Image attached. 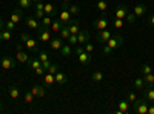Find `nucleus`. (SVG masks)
<instances>
[{
    "label": "nucleus",
    "instance_id": "nucleus-1",
    "mask_svg": "<svg viewBox=\"0 0 154 114\" xmlns=\"http://www.w3.org/2000/svg\"><path fill=\"white\" fill-rule=\"evenodd\" d=\"M148 105H149V102L145 97L137 99L136 102H133V111L136 114H148Z\"/></svg>",
    "mask_w": 154,
    "mask_h": 114
},
{
    "label": "nucleus",
    "instance_id": "nucleus-2",
    "mask_svg": "<svg viewBox=\"0 0 154 114\" xmlns=\"http://www.w3.org/2000/svg\"><path fill=\"white\" fill-rule=\"evenodd\" d=\"M53 39V32H51V28H45V26H38L37 28V40L38 42H49Z\"/></svg>",
    "mask_w": 154,
    "mask_h": 114
},
{
    "label": "nucleus",
    "instance_id": "nucleus-3",
    "mask_svg": "<svg viewBox=\"0 0 154 114\" xmlns=\"http://www.w3.org/2000/svg\"><path fill=\"white\" fill-rule=\"evenodd\" d=\"M111 49H117V48H120L122 45H123V37L120 35V34H112L109 39H108V42H105Z\"/></svg>",
    "mask_w": 154,
    "mask_h": 114
},
{
    "label": "nucleus",
    "instance_id": "nucleus-4",
    "mask_svg": "<svg viewBox=\"0 0 154 114\" xmlns=\"http://www.w3.org/2000/svg\"><path fill=\"white\" fill-rule=\"evenodd\" d=\"M57 19H59L63 25H68V23L72 20V16H71V12H69L66 8H62V6H60V12H59Z\"/></svg>",
    "mask_w": 154,
    "mask_h": 114
},
{
    "label": "nucleus",
    "instance_id": "nucleus-5",
    "mask_svg": "<svg viewBox=\"0 0 154 114\" xmlns=\"http://www.w3.org/2000/svg\"><path fill=\"white\" fill-rule=\"evenodd\" d=\"M108 25H109V22H108V19L103 17V16L94 19V22H93V26H94L96 29H99V31H100V29H106Z\"/></svg>",
    "mask_w": 154,
    "mask_h": 114
},
{
    "label": "nucleus",
    "instance_id": "nucleus-6",
    "mask_svg": "<svg viewBox=\"0 0 154 114\" xmlns=\"http://www.w3.org/2000/svg\"><path fill=\"white\" fill-rule=\"evenodd\" d=\"M0 66H3V69H11L16 66V60L9 56H3L2 60H0Z\"/></svg>",
    "mask_w": 154,
    "mask_h": 114
},
{
    "label": "nucleus",
    "instance_id": "nucleus-7",
    "mask_svg": "<svg viewBox=\"0 0 154 114\" xmlns=\"http://www.w3.org/2000/svg\"><path fill=\"white\" fill-rule=\"evenodd\" d=\"M77 60H79V63L80 65H89L91 63V60H93V56L89 54V53H86V51H83V53H80L79 56H77Z\"/></svg>",
    "mask_w": 154,
    "mask_h": 114
},
{
    "label": "nucleus",
    "instance_id": "nucleus-8",
    "mask_svg": "<svg viewBox=\"0 0 154 114\" xmlns=\"http://www.w3.org/2000/svg\"><path fill=\"white\" fill-rule=\"evenodd\" d=\"M112 35V32L109 31V29H100L99 32H97V40L100 42V43H105V42H108V39Z\"/></svg>",
    "mask_w": 154,
    "mask_h": 114
},
{
    "label": "nucleus",
    "instance_id": "nucleus-9",
    "mask_svg": "<svg viewBox=\"0 0 154 114\" xmlns=\"http://www.w3.org/2000/svg\"><path fill=\"white\" fill-rule=\"evenodd\" d=\"M62 8H66L69 12H71V16H79L80 14V6L79 5H74V3H60Z\"/></svg>",
    "mask_w": 154,
    "mask_h": 114
},
{
    "label": "nucleus",
    "instance_id": "nucleus-10",
    "mask_svg": "<svg viewBox=\"0 0 154 114\" xmlns=\"http://www.w3.org/2000/svg\"><path fill=\"white\" fill-rule=\"evenodd\" d=\"M128 14V6L126 5H119L114 11V17L116 19H125Z\"/></svg>",
    "mask_w": 154,
    "mask_h": 114
},
{
    "label": "nucleus",
    "instance_id": "nucleus-11",
    "mask_svg": "<svg viewBox=\"0 0 154 114\" xmlns=\"http://www.w3.org/2000/svg\"><path fill=\"white\" fill-rule=\"evenodd\" d=\"M31 93L34 94V97H35V99H42V97H45L46 90H45L43 86H40V85H34V86L31 88Z\"/></svg>",
    "mask_w": 154,
    "mask_h": 114
},
{
    "label": "nucleus",
    "instance_id": "nucleus-12",
    "mask_svg": "<svg viewBox=\"0 0 154 114\" xmlns=\"http://www.w3.org/2000/svg\"><path fill=\"white\" fill-rule=\"evenodd\" d=\"M77 42H79V45H85L89 42V31L86 29H80L79 34H77Z\"/></svg>",
    "mask_w": 154,
    "mask_h": 114
},
{
    "label": "nucleus",
    "instance_id": "nucleus-13",
    "mask_svg": "<svg viewBox=\"0 0 154 114\" xmlns=\"http://www.w3.org/2000/svg\"><path fill=\"white\" fill-rule=\"evenodd\" d=\"M63 43H65V42H63L62 37H54V39L49 40V46H51L53 51H60V48H62Z\"/></svg>",
    "mask_w": 154,
    "mask_h": 114
},
{
    "label": "nucleus",
    "instance_id": "nucleus-14",
    "mask_svg": "<svg viewBox=\"0 0 154 114\" xmlns=\"http://www.w3.org/2000/svg\"><path fill=\"white\" fill-rule=\"evenodd\" d=\"M23 20H25V25H26L29 29H37L38 26H40V22H38L34 16L32 17H25Z\"/></svg>",
    "mask_w": 154,
    "mask_h": 114
},
{
    "label": "nucleus",
    "instance_id": "nucleus-15",
    "mask_svg": "<svg viewBox=\"0 0 154 114\" xmlns=\"http://www.w3.org/2000/svg\"><path fill=\"white\" fill-rule=\"evenodd\" d=\"M45 14L49 16V17H57L59 12H57V9H56V5H53L51 2L45 3Z\"/></svg>",
    "mask_w": 154,
    "mask_h": 114
},
{
    "label": "nucleus",
    "instance_id": "nucleus-16",
    "mask_svg": "<svg viewBox=\"0 0 154 114\" xmlns=\"http://www.w3.org/2000/svg\"><path fill=\"white\" fill-rule=\"evenodd\" d=\"M22 19H23V12H22V8L19 6V8H16L14 11H12V14H11L9 20H11V22H14V23L17 25Z\"/></svg>",
    "mask_w": 154,
    "mask_h": 114
},
{
    "label": "nucleus",
    "instance_id": "nucleus-17",
    "mask_svg": "<svg viewBox=\"0 0 154 114\" xmlns=\"http://www.w3.org/2000/svg\"><path fill=\"white\" fill-rule=\"evenodd\" d=\"M54 77H56V83L59 85V86H63L66 82H68V77H66V74L65 72H62L60 69L54 74Z\"/></svg>",
    "mask_w": 154,
    "mask_h": 114
},
{
    "label": "nucleus",
    "instance_id": "nucleus-18",
    "mask_svg": "<svg viewBox=\"0 0 154 114\" xmlns=\"http://www.w3.org/2000/svg\"><path fill=\"white\" fill-rule=\"evenodd\" d=\"M146 11H148V6L146 5H143V3H140V5H136L134 6V14H136V17H142V16H145L146 14Z\"/></svg>",
    "mask_w": 154,
    "mask_h": 114
},
{
    "label": "nucleus",
    "instance_id": "nucleus-19",
    "mask_svg": "<svg viewBox=\"0 0 154 114\" xmlns=\"http://www.w3.org/2000/svg\"><path fill=\"white\" fill-rule=\"evenodd\" d=\"M142 94H143V97L148 100V102H154V88L145 86L143 90H142Z\"/></svg>",
    "mask_w": 154,
    "mask_h": 114
},
{
    "label": "nucleus",
    "instance_id": "nucleus-20",
    "mask_svg": "<svg viewBox=\"0 0 154 114\" xmlns=\"http://www.w3.org/2000/svg\"><path fill=\"white\" fill-rule=\"evenodd\" d=\"M8 94H9L11 99H14V100H19L20 99V90H19L16 85H11L8 88Z\"/></svg>",
    "mask_w": 154,
    "mask_h": 114
},
{
    "label": "nucleus",
    "instance_id": "nucleus-21",
    "mask_svg": "<svg viewBox=\"0 0 154 114\" xmlns=\"http://www.w3.org/2000/svg\"><path fill=\"white\" fill-rule=\"evenodd\" d=\"M117 105H119L117 114H125V112H128V109H130V102H128V100H125V99L119 100Z\"/></svg>",
    "mask_w": 154,
    "mask_h": 114
},
{
    "label": "nucleus",
    "instance_id": "nucleus-22",
    "mask_svg": "<svg viewBox=\"0 0 154 114\" xmlns=\"http://www.w3.org/2000/svg\"><path fill=\"white\" fill-rule=\"evenodd\" d=\"M96 9L99 12H102V16L106 17V9H108V3L105 2V0H99V2L96 3Z\"/></svg>",
    "mask_w": 154,
    "mask_h": 114
},
{
    "label": "nucleus",
    "instance_id": "nucleus-23",
    "mask_svg": "<svg viewBox=\"0 0 154 114\" xmlns=\"http://www.w3.org/2000/svg\"><path fill=\"white\" fill-rule=\"evenodd\" d=\"M68 29H69V32L71 34H79V31H80V25H79V20H71L69 23H68Z\"/></svg>",
    "mask_w": 154,
    "mask_h": 114
},
{
    "label": "nucleus",
    "instance_id": "nucleus-24",
    "mask_svg": "<svg viewBox=\"0 0 154 114\" xmlns=\"http://www.w3.org/2000/svg\"><path fill=\"white\" fill-rule=\"evenodd\" d=\"M43 82H45V85L48 86V88H51L54 83H56V77H54V74H49V72H46V74H43Z\"/></svg>",
    "mask_w": 154,
    "mask_h": 114
},
{
    "label": "nucleus",
    "instance_id": "nucleus-25",
    "mask_svg": "<svg viewBox=\"0 0 154 114\" xmlns=\"http://www.w3.org/2000/svg\"><path fill=\"white\" fill-rule=\"evenodd\" d=\"M60 54H62L63 57H69V56L72 54V48H71V45H69V43H63L62 48H60Z\"/></svg>",
    "mask_w": 154,
    "mask_h": 114
},
{
    "label": "nucleus",
    "instance_id": "nucleus-26",
    "mask_svg": "<svg viewBox=\"0 0 154 114\" xmlns=\"http://www.w3.org/2000/svg\"><path fill=\"white\" fill-rule=\"evenodd\" d=\"M28 66H29L31 69H37L38 66H42V62H40V59H38V57H29Z\"/></svg>",
    "mask_w": 154,
    "mask_h": 114
},
{
    "label": "nucleus",
    "instance_id": "nucleus-27",
    "mask_svg": "<svg viewBox=\"0 0 154 114\" xmlns=\"http://www.w3.org/2000/svg\"><path fill=\"white\" fill-rule=\"evenodd\" d=\"M142 77H143V80H145V86H151V88H154V74H152V72H149V74H143Z\"/></svg>",
    "mask_w": 154,
    "mask_h": 114
},
{
    "label": "nucleus",
    "instance_id": "nucleus-28",
    "mask_svg": "<svg viewBox=\"0 0 154 114\" xmlns=\"http://www.w3.org/2000/svg\"><path fill=\"white\" fill-rule=\"evenodd\" d=\"M23 45L26 46V48L29 49V51H35V49H37V42L32 39V37H29L28 40H25V42H23Z\"/></svg>",
    "mask_w": 154,
    "mask_h": 114
},
{
    "label": "nucleus",
    "instance_id": "nucleus-29",
    "mask_svg": "<svg viewBox=\"0 0 154 114\" xmlns=\"http://www.w3.org/2000/svg\"><path fill=\"white\" fill-rule=\"evenodd\" d=\"M16 59H17L20 63H28V60H29V56H28L26 53H23V51H17V54H16Z\"/></svg>",
    "mask_w": 154,
    "mask_h": 114
},
{
    "label": "nucleus",
    "instance_id": "nucleus-30",
    "mask_svg": "<svg viewBox=\"0 0 154 114\" xmlns=\"http://www.w3.org/2000/svg\"><path fill=\"white\" fill-rule=\"evenodd\" d=\"M62 26H63V23H62L59 19H56V20H53V23H51V31H54V32H60Z\"/></svg>",
    "mask_w": 154,
    "mask_h": 114
},
{
    "label": "nucleus",
    "instance_id": "nucleus-31",
    "mask_svg": "<svg viewBox=\"0 0 154 114\" xmlns=\"http://www.w3.org/2000/svg\"><path fill=\"white\" fill-rule=\"evenodd\" d=\"M134 88L137 91H142L143 88H145V80H143V77H137L136 80H134Z\"/></svg>",
    "mask_w": 154,
    "mask_h": 114
},
{
    "label": "nucleus",
    "instance_id": "nucleus-32",
    "mask_svg": "<svg viewBox=\"0 0 154 114\" xmlns=\"http://www.w3.org/2000/svg\"><path fill=\"white\" fill-rule=\"evenodd\" d=\"M51 23H53V17H49V16H43L40 19V25L45 28H51Z\"/></svg>",
    "mask_w": 154,
    "mask_h": 114
},
{
    "label": "nucleus",
    "instance_id": "nucleus-33",
    "mask_svg": "<svg viewBox=\"0 0 154 114\" xmlns=\"http://www.w3.org/2000/svg\"><path fill=\"white\" fill-rule=\"evenodd\" d=\"M23 99H25V103H29V105H32L34 100H35V97H34V94H32L31 91L25 93V94H23Z\"/></svg>",
    "mask_w": 154,
    "mask_h": 114
},
{
    "label": "nucleus",
    "instance_id": "nucleus-34",
    "mask_svg": "<svg viewBox=\"0 0 154 114\" xmlns=\"http://www.w3.org/2000/svg\"><path fill=\"white\" fill-rule=\"evenodd\" d=\"M69 29H68V25H63V26H62V29H60V37H62V39L63 40H66L68 39V37H69Z\"/></svg>",
    "mask_w": 154,
    "mask_h": 114
},
{
    "label": "nucleus",
    "instance_id": "nucleus-35",
    "mask_svg": "<svg viewBox=\"0 0 154 114\" xmlns=\"http://www.w3.org/2000/svg\"><path fill=\"white\" fill-rule=\"evenodd\" d=\"M91 79H93V82H96V83L102 82V79H103V72H102V71H94L93 75H91Z\"/></svg>",
    "mask_w": 154,
    "mask_h": 114
},
{
    "label": "nucleus",
    "instance_id": "nucleus-36",
    "mask_svg": "<svg viewBox=\"0 0 154 114\" xmlns=\"http://www.w3.org/2000/svg\"><path fill=\"white\" fill-rule=\"evenodd\" d=\"M123 26H125L123 19H114V20H112V28H116V29H122Z\"/></svg>",
    "mask_w": 154,
    "mask_h": 114
},
{
    "label": "nucleus",
    "instance_id": "nucleus-37",
    "mask_svg": "<svg viewBox=\"0 0 154 114\" xmlns=\"http://www.w3.org/2000/svg\"><path fill=\"white\" fill-rule=\"evenodd\" d=\"M112 51H114V49H111L106 43H102V53H103L105 56H111V54H112Z\"/></svg>",
    "mask_w": 154,
    "mask_h": 114
},
{
    "label": "nucleus",
    "instance_id": "nucleus-38",
    "mask_svg": "<svg viewBox=\"0 0 154 114\" xmlns=\"http://www.w3.org/2000/svg\"><path fill=\"white\" fill-rule=\"evenodd\" d=\"M32 3H34L32 0H19V6H20L22 9H23V8H29Z\"/></svg>",
    "mask_w": 154,
    "mask_h": 114
},
{
    "label": "nucleus",
    "instance_id": "nucleus-39",
    "mask_svg": "<svg viewBox=\"0 0 154 114\" xmlns=\"http://www.w3.org/2000/svg\"><path fill=\"white\" fill-rule=\"evenodd\" d=\"M59 69H60V66H59V63H51V66H49V68H48L46 71H48L49 74H56V72H57Z\"/></svg>",
    "mask_w": 154,
    "mask_h": 114
},
{
    "label": "nucleus",
    "instance_id": "nucleus-40",
    "mask_svg": "<svg viewBox=\"0 0 154 114\" xmlns=\"http://www.w3.org/2000/svg\"><path fill=\"white\" fill-rule=\"evenodd\" d=\"M66 43H69L71 46L72 45H77L79 42H77V34H69V37L66 39Z\"/></svg>",
    "mask_w": 154,
    "mask_h": 114
},
{
    "label": "nucleus",
    "instance_id": "nucleus-41",
    "mask_svg": "<svg viewBox=\"0 0 154 114\" xmlns=\"http://www.w3.org/2000/svg\"><path fill=\"white\" fill-rule=\"evenodd\" d=\"M140 72H142V74H149V72H152V66H149V65L145 63V65L140 66Z\"/></svg>",
    "mask_w": 154,
    "mask_h": 114
},
{
    "label": "nucleus",
    "instance_id": "nucleus-42",
    "mask_svg": "<svg viewBox=\"0 0 154 114\" xmlns=\"http://www.w3.org/2000/svg\"><path fill=\"white\" fill-rule=\"evenodd\" d=\"M125 19H126V23H134L136 22V14L134 12H128Z\"/></svg>",
    "mask_w": 154,
    "mask_h": 114
},
{
    "label": "nucleus",
    "instance_id": "nucleus-43",
    "mask_svg": "<svg viewBox=\"0 0 154 114\" xmlns=\"http://www.w3.org/2000/svg\"><path fill=\"white\" fill-rule=\"evenodd\" d=\"M126 100H128V102H130V103H133V102H136V100H137V94L136 93H128V96H126Z\"/></svg>",
    "mask_w": 154,
    "mask_h": 114
},
{
    "label": "nucleus",
    "instance_id": "nucleus-44",
    "mask_svg": "<svg viewBox=\"0 0 154 114\" xmlns=\"http://www.w3.org/2000/svg\"><path fill=\"white\" fill-rule=\"evenodd\" d=\"M2 37H3V40H6V42H8V40H11V31L5 28V29L2 31Z\"/></svg>",
    "mask_w": 154,
    "mask_h": 114
},
{
    "label": "nucleus",
    "instance_id": "nucleus-45",
    "mask_svg": "<svg viewBox=\"0 0 154 114\" xmlns=\"http://www.w3.org/2000/svg\"><path fill=\"white\" fill-rule=\"evenodd\" d=\"M38 59H40V62H42V63H43V62H46V60H49L48 53H46V51H40V53H38Z\"/></svg>",
    "mask_w": 154,
    "mask_h": 114
},
{
    "label": "nucleus",
    "instance_id": "nucleus-46",
    "mask_svg": "<svg viewBox=\"0 0 154 114\" xmlns=\"http://www.w3.org/2000/svg\"><path fill=\"white\" fill-rule=\"evenodd\" d=\"M5 28L9 29V31H14V29H16V23L11 22V20H8V22H5Z\"/></svg>",
    "mask_w": 154,
    "mask_h": 114
},
{
    "label": "nucleus",
    "instance_id": "nucleus-47",
    "mask_svg": "<svg viewBox=\"0 0 154 114\" xmlns=\"http://www.w3.org/2000/svg\"><path fill=\"white\" fill-rule=\"evenodd\" d=\"M83 48H85V51H86V53H89V54H93V51H94V45H93V43H89V42H88V43H85V45H83Z\"/></svg>",
    "mask_w": 154,
    "mask_h": 114
},
{
    "label": "nucleus",
    "instance_id": "nucleus-48",
    "mask_svg": "<svg viewBox=\"0 0 154 114\" xmlns=\"http://www.w3.org/2000/svg\"><path fill=\"white\" fill-rule=\"evenodd\" d=\"M83 51H85L83 46H75V48H74V54H75V56H79V54L83 53Z\"/></svg>",
    "mask_w": 154,
    "mask_h": 114
},
{
    "label": "nucleus",
    "instance_id": "nucleus-49",
    "mask_svg": "<svg viewBox=\"0 0 154 114\" xmlns=\"http://www.w3.org/2000/svg\"><path fill=\"white\" fill-rule=\"evenodd\" d=\"M34 71H35L37 75H43V74H45V68H43V66H38V68L34 69Z\"/></svg>",
    "mask_w": 154,
    "mask_h": 114
},
{
    "label": "nucleus",
    "instance_id": "nucleus-50",
    "mask_svg": "<svg viewBox=\"0 0 154 114\" xmlns=\"http://www.w3.org/2000/svg\"><path fill=\"white\" fill-rule=\"evenodd\" d=\"M51 63H53V62H51V60H46V62H43V63H42V66L45 68V71H46V69H48V68L51 66Z\"/></svg>",
    "mask_w": 154,
    "mask_h": 114
},
{
    "label": "nucleus",
    "instance_id": "nucleus-51",
    "mask_svg": "<svg viewBox=\"0 0 154 114\" xmlns=\"http://www.w3.org/2000/svg\"><path fill=\"white\" fill-rule=\"evenodd\" d=\"M148 114H154V103L148 105Z\"/></svg>",
    "mask_w": 154,
    "mask_h": 114
},
{
    "label": "nucleus",
    "instance_id": "nucleus-52",
    "mask_svg": "<svg viewBox=\"0 0 154 114\" xmlns=\"http://www.w3.org/2000/svg\"><path fill=\"white\" fill-rule=\"evenodd\" d=\"M3 29H5V22H3L2 19H0V32H2Z\"/></svg>",
    "mask_w": 154,
    "mask_h": 114
},
{
    "label": "nucleus",
    "instance_id": "nucleus-53",
    "mask_svg": "<svg viewBox=\"0 0 154 114\" xmlns=\"http://www.w3.org/2000/svg\"><path fill=\"white\" fill-rule=\"evenodd\" d=\"M148 23H149V25H152V26H154V14H152L151 17H148Z\"/></svg>",
    "mask_w": 154,
    "mask_h": 114
},
{
    "label": "nucleus",
    "instance_id": "nucleus-54",
    "mask_svg": "<svg viewBox=\"0 0 154 114\" xmlns=\"http://www.w3.org/2000/svg\"><path fill=\"white\" fill-rule=\"evenodd\" d=\"M23 49V45H17V51H22Z\"/></svg>",
    "mask_w": 154,
    "mask_h": 114
},
{
    "label": "nucleus",
    "instance_id": "nucleus-55",
    "mask_svg": "<svg viewBox=\"0 0 154 114\" xmlns=\"http://www.w3.org/2000/svg\"><path fill=\"white\" fill-rule=\"evenodd\" d=\"M72 0H62V3H71Z\"/></svg>",
    "mask_w": 154,
    "mask_h": 114
},
{
    "label": "nucleus",
    "instance_id": "nucleus-56",
    "mask_svg": "<svg viewBox=\"0 0 154 114\" xmlns=\"http://www.w3.org/2000/svg\"><path fill=\"white\" fill-rule=\"evenodd\" d=\"M2 111H3V105H2V103H0V112H2Z\"/></svg>",
    "mask_w": 154,
    "mask_h": 114
},
{
    "label": "nucleus",
    "instance_id": "nucleus-57",
    "mask_svg": "<svg viewBox=\"0 0 154 114\" xmlns=\"http://www.w3.org/2000/svg\"><path fill=\"white\" fill-rule=\"evenodd\" d=\"M3 40V37H2V32H0V42H2Z\"/></svg>",
    "mask_w": 154,
    "mask_h": 114
},
{
    "label": "nucleus",
    "instance_id": "nucleus-58",
    "mask_svg": "<svg viewBox=\"0 0 154 114\" xmlns=\"http://www.w3.org/2000/svg\"><path fill=\"white\" fill-rule=\"evenodd\" d=\"M32 2H34V3H37V2H42V0H32Z\"/></svg>",
    "mask_w": 154,
    "mask_h": 114
},
{
    "label": "nucleus",
    "instance_id": "nucleus-59",
    "mask_svg": "<svg viewBox=\"0 0 154 114\" xmlns=\"http://www.w3.org/2000/svg\"><path fill=\"white\" fill-rule=\"evenodd\" d=\"M51 2H53V0H51Z\"/></svg>",
    "mask_w": 154,
    "mask_h": 114
},
{
    "label": "nucleus",
    "instance_id": "nucleus-60",
    "mask_svg": "<svg viewBox=\"0 0 154 114\" xmlns=\"http://www.w3.org/2000/svg\"><path fill=\"white\" fill-rule=\"evenodd\" d=\"M0 60H2V59H0Z\"/></svg>",
    "mask_w": 154,
    "mask_h": 114
}]
</instances>
